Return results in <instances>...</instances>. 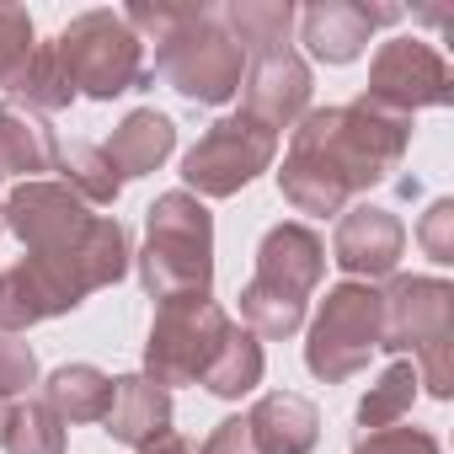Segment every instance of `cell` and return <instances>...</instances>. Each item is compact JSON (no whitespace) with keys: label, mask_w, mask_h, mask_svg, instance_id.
Masks as SVG:
<instances>
[{"label":"cell","mask_w":454,"mask_h":454,"mask_svg":"<svg viewBox=\"0 0 454 454\" xmlns=\"http://www.w3.org/2000/svg\"><path fill=\"white\" fill-rule=\"evenodd\" d=\"M406 134H411V118L385 113L374 102L310 113L305 129H294V150L284 166V198L300 214H337L348 192L380 182L401 160Z\"/></svg>","instance_id":"6da1fadb"},{"label":"cell","mask_w":454,"mask_h":454,"mask_svg":"<svg viewBox=\"0 0 454 454\" xmlns=\"http://www.w3.org/2000/svg\"><path fill=\"white\" fill-rule=\"evenodd\" d=\"M129 27H145L155 43V70L192 102H224L241 86V49L219 27V12H171V6H129Z\"/></svg>","instance_id":"7a4b0ae2"},{"label":"cell","mask_w":454,"mask_h":454,"mask_svg":"<svg viewBox=\"0 0 454 454\" xmlns=\"http://www.w3.org/2000/svg\"><path fill=\"white\" fill-rule=\"evenodd\" d=\"M145 284L150 294L187 300L208 294V214L187 192H166L150 208V247H145Z\"/></svg>","instance_id":"3957f363"},{"label":"cell","mask_w":454,"mask_h":454,"mask_svg":"<svg viewBox=\"0 0 454 454\" xmlns=\"http://www.w3.org/2000/svg\"><path fill=\"white\" fill-rule=\"evenodd\" d=\"M139 43H145V38H134V27H129L123 17H113V12H86V17H75V22L59 33L54 49H59V65H65L70 86L86 91V97H97V102H107V97L129 91L134 81H145V70H139Z\"/></svg>","instance_id":"277c9868"},{"label":"cell","mask_w":454,"mask_h":454,"mask_svg":"<svg viewBox=\"0 0 454 454\" xmlns=\"http://www.w3.org/2000/svg\"><path fill=\"white\" fill-rule=\"evenodd\" d=\"M224 337H231V321H224L219 305H208L203 294L187 300H166L150 332V380L155 385H182V380H203L208 364L219 358Z\"/></svg>","instance_id":"5b68a950"},{"label":"cell","mask_w":454,"mask_h":454,"mask_svg":"<svg viewBox=\"0 0 454 454\" xmlns=\"http://www.w3.org/2000/svg\"><path fill=\"white\" fill-rule=\"evenodd\" d=\"M273 150H278V134H273L268 123L236 113V118H219V123L192 145V155L182 160V176H187V187H198V192H208V198H224V192L247 187V182L273 160Z\"/></svg>","instance_id":"8992f818"},{"label":"cell","mask_w":454,"mask_h":454,"mask_svg":"<svg viewBox=\"0 0 454 454\" xmlns=\"http://www.w3.org/2000/svg\"><path fill=\"white\" fill-rule=\"evenodd\" d=\"M443 342H449V289L427 278H401L390 300H380V348H422L427 390L449 395Z\"/></svg>","instance_id":"52a82bcc"},{"label":"cell","mask_w":454,"mask_h":454,"mask_svg":"<svg viewBox=\"0 0 454 454\" xmlns=\"http://www.w3.org/2000/svg\"><path fill=\"white\" fill-rule=\"evenodd\" d=\"M369 348H380V294L348 284L326 300L316 332H310V369L321 380H348L353 369H364Z\"/></svg>","instance_id":"ba28073f"},{"label":"cell","mask_w":454,"mask_h":454,"mask_svg":"<svg viewBox=\"0 0 454 454\" xmlns=\"http://www.w3.org/2000/svg\"><path fill=\"white\" fill-rule=\"evenodd\" d=\"M364 102H374L385 113H401V118H411V107L449 102V65H443V54L433 43H422V38H390L374 54Z\"/></svg>","instance_id":"9c48e42d"},{"label":"cell","mask_w":454,"mask_h":454,"mask_svg":"<svg viewBox=\"0 0 454 454\" xmlns=\"http://www.w3.org/2000/svg\"><path fill=\"white\" fill-rule=\"evenodd\" d=\"M6 224L38 252V257H54L65 247H75L86 236L91 214L81 208V198L70 187H54V182H27L6 198Z\"/></svg>","instance_id":"30bf717a"},{"label":"cell","mask_w":454,"mask_h":454,"mask_svg":"<svg viewBox=\"0 0 454 454\" xmlns=\"http://www.w3.org/2000/svg\"><path fill=\"white\" fill-rule=\"evenodd\" d=\"M321 268H326V252L305 224H278L257 252V289L305 305V294L321 284Z\"/></svg>","instance_id":"8fae6325"},{"label":"cell","mask_w":454,"mask_h":454,"mask_svg":"<svg viewBox=\"0 0 454 454\" xmlns=\"http://www.w3.org/2000/svg\"><path fill=\"white\" fill-rule=\"evenodd\" d=\"M305 102H310V70L289 49L257 59V70L247 81V118H257V123H268L278 134L305 113Z\"/></svg>","instance_id":"7c38bea8"},{"label":"cell","mask_w":454,"mask_h":454,"mask_svg":"<svg viewBox=\"0 0 454 454\" xmlns=\"http://www.w3.org/2000/svg\"><path fill=\"white\" fill-rule=\"evenodd\" d=\"M401 12H390V6H348V0H326V6H310L305 12V43H310V54L316 59H332V65H348L364 43H369V33H374V22H395Z\"/></svg>","instance_id":"4fadbf2b"},{"label":"cell","mask_w":454,"mask_h":454,"mask_svg":"<svg viewBox=\"0 0 454 454\" xmlns=\"http://www.w3.org/2000/svg\"><path fill=\"white\" fill-rule=\"evenodd\" d=\"M401 224L385 214V208H353L342 224H337V262L348 268V273H369V278H380V273H390L395 268V257H401Z\"/></svg>","instance_id":"5bb4252c"},{"label":"cell","mask_w":454,"mask_h":454,"mask_svg":"<svg viewBox=\"0 0 454 454\" xmlns=\"http://www.w3.org/2000/svg\"><path fill=\"white\" fill-rule=\"evenodd\" d=\"M102 422L118 443H155L171 422V401L155 380H113V401Z\"/></svg>","instance_id":"9a60e30c"},{"label":"cell","mask_w":454,"mask_h":454,"mask_svg":"<svg viewBox=\"0 0 454 454\" xmlns=\"http://www.w3.org/2000/svg\"><path fill=\"white\" fill-rule=\"evenodd\" d=\"M59 160L54 129L27 102H0V171H49Z\"/></svg>","instance_id":"2e32d148"},{"label":"cell","mask_w":454,"mask_h":454,"mask_svg":"<svg viewBox=\"0 0 454 454\" xmlns=\"http://www.w3.org/2000/svg\"><path fill=\"white\" fill-rule=\"evenodd\" d=\"M176 145V129H171V118L166 113H129L123 118V129L102 145V155L113 160V171L118 176H145V171H155L160 160H166V150Z\"/></svg>","instance_id":"e0dca14e"},{"label":"cell","mask_w":454,"mask_h":454,"mask_svg":"<svg viewBox=\"0 0 454 454\" xmlns=\"http://www.w3.org/2000/svg\"><path fill=\"white\" fill-rule=\"evenodd\" d=\"M257 454H310L316 443V406L305 395H268L252 417H247Z\"/></svg>","instance_id":"ac0fdd59"},{"label":"cell","mask_w":454,"mask_h":454,"mask_svg":"<svg viewBox=\"0 0 454 454\" xmlns=\"http://www.w3.org/2000/svg\"><path fill=\"white\" fill-rule=\"evenodd\" d=\"M219 22H231V38L236 49L268 59V54H284V38L294 27V6H278V0H247V6H231L219 12Z\"/></svg>","instance_id":"d6986e66"},{"label":"cell","mask_w":454,"mask_h":454,"mask_svg":"<svg viewBox=\"0 0 454 454\" xmlns=\"http://www.w3.org/2000/svg\"><path fill=\"white\" fill-rule=\"evenodd\" d=\"M107 401H113V380L97 374L91 364H70L49 380V411L54 417H70V422H97L107 417Z\"/></svg>","instance_id":"ffe728a7"},{"label":"cell","mask_w":454,"mask_h":454,"mask_svg":"<svg viewBox=\"0 0 454 454\" xmlns=\"http://www.w3.org/2000/svg\"><path fill=\"white\" fill-rule=\"evenodd\" d=\"M262 380V348L252 342V337H224V348H219V358L208 364V374H203V385L214 390V395H247L252 385Z\"/></svg>","instance_id":"44dd1931"},{"label":"cell","mask_w":454,"mask_h":454,"mask_svg":"<svg viewBox=\"0 0 454 454\" xmlns=\"http://www.w3.org/2000/svg\"><path fill=\"white\" fill-rule=\"evenodd\" d=\"M59 166H65V182L70 187H81V198H91V203H107V198H118V171H113V160L102 155V145H65L59 150Z\"/></svg>","instance_id":"7402d4cb"},{"label":"cell","mask_w":454,"mask_h":454,"mask_svg":"<svg viewBox=\"0 0 454 454\" xmlns=\"http://www.w3.org/2000/svg\"><path fill=\"white\" fill-rule=\"evenodd\" d=\"M12 91H22L33 113H38V107H65V102L75 97V86H70V75H65L59 49H54V43H49V49H33L27 70H22V81H17Z\"/></svg>","instance_id":"603a6c76"},{"label":"cell","mask_w":454,"mask_h":454,"mask_svg":"<svg viewBox=\"0 0 454 454\" xmlns=\"http://www.w3.org/2000/svg\"><path fill=\"white\" fill-rule=\"evenodd\" d=\"M6 443L12 454H65V433H59V417L49 411V406H22V411H12V422H6Z\"/></svg>","instance_id":"cb8c5ba5"},{"label":"cell","mask_w":454,"mask_h":454,"mask_svg":"<svg viewBox=\"0 0 454 454\" xmlns=\"http://www.w3.org/2000/svg\"><path fill=\"white\" fill-rule=\"evenodd\" d=\"M33 59V22L22 6H0V91H12Z\"/></svg>","instance_id":"d4e9b609"},{"label":"cell","mask_w":454,"mask_h":454,"mask_svg":"<svg viewBox=\"0 0 454 454\" xmlns=\"http://www.w3.org/2000/svg\"><path fill=\"white\" fill-rule=\"evenodd\" d=\"M411 385H417V374H411L406 364H395V369L374 385V395H364L358 422H364V427H374V433H385V422H390V417H401V406L411 401Z\"/></svg>","instance_id":"484cf974"},{"label":"cell","mask_w":454,"mask_h":454,"mask_svg":"<svg viewBox=\"0 0 454 454\" xmlns=\"http://www.w3.org/2000/svg\"><path fill=\"white\" fill-rule=\"evenodd\" d=\"M33 369H38V364H33V348L17 342L12 332H0V395L33 385Z\"/></svg>","instance_id":"4316f807"},{"label":"cell","mask_w":454,"mask_h":454,"mask_svg":"<svg viewBox=\"0 0 454 454\" xmlns=\"http://www.w3.org/2000/svg\"><path fill=\"white\" fill-rule=\"evenodd\" d=\"M358 454H438V443L427 433H411V427H390V433H374L369 449Z\"/></svg>","instance_id":"83f0119b"},{"label":"cell","mask_w":454,"mask_h":454,"mask_svg":"<svg viewBox=\"0 0 454 454\" xmlns=\"http://www.w3.org/2000/svg\"><path fill=\"white\" fill-rule=\"evenodd\" d=\"M203 454H257V438L247 422H219V433L203 443Z\"/></svg>","instance_id":"f1b7e54d"},{"label":"cell","mask_w":454,"mask_h":454,"mask_svg":"<svg viewBox=\"0 0 454 454\" xmlns=\"http://www.w3.org/2000/svg\"><path fill=\"white\" fill-rule=\"evenodd\" d=\"M449 214H454L449 203H433L427 219H422V247H427L438 262H449Z\"/></svg>","instance_id":"f546056e"},{"label":"cell","mask_w":454,"mask_h":454,"mask_svg":"<svg viewBox=\"0 0 454 454\" xmlns=\"http://www.w3.org/2000/svg\"><path fill=\"white\" fill-rule=\"evenodd\" d=\"M145 454H192V443H187V438H171V433H160V438H155Z\"/></svg>","instance_id":"4dcf8cb0"},{"label":"cell","mask_w":454,"mask_h":454,"mask_svg":"<svg viewBox=\"0 0 454 454\" xmlns=\"http://www.w3.org/2000/svg\"><path fill=\"white\" fill-rule=\"evenodd\" d=\"M0 176H6V171H0Z\"/></svg>","instance_id":"1f68e13d"}]
</instances>
